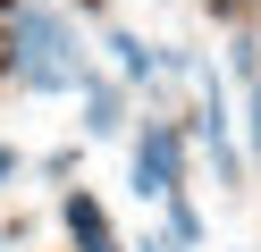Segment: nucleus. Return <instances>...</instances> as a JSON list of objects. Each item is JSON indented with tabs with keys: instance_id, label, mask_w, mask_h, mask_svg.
<instances>
[{
	"instance_id": "nucleus-4",
	"label": "nucleus",
	"mask_w": 261,
	"mask_h": 252,
	"mask_svg": "<svg viewBox=\"0 0 261 252\" xmlns=\"http://www.w3.org/2000/svg\"><path fill=\"white\" fill-rule=\"evenodd\" d=\"M85 126H93V134H118V126H126V109H118L110 84H85Z\"/></svg>"
},
{
	"instance_id": "nucleus-1",
	"label": "nucleus",
	"mask_w": 261,
	"mask_h": 252,
	"mask_svg": "<svg viewBox=\"0 0 261 252\" xmlns=\"http://www.w3.org/2000/svg\"><path fill=\"white\" fill-rule=\"evenodd\" d=\"M17 84H25V93H76V84H93L85 76V50H76V34H68V17L17 9Z\"/></svg>"
},
{
	"instance_id": "nucleus-7",
	"label": "nucleus",
	"mask_w": 261,
	"mask_h": 252,
	"mask_svg": "<svg viewBox=\"0 0 261 252\" xmlns=\"http://www.w3.org/2000/svg\"><path fill=\"white\" fill-rule=\"evenodd\" d=\"M9 177H17V151H9V143H0V185H9Z\"/></svg>"
},
{
	"instance_id": "nucleus-5",
	"label": "nucleus",
	"mask_w": 261,
	"mask_h": 252,
	"mask_svg": "<svg viewBox=\"0 0 261 252\" xmlns=\"http://www.w3.org/2000/svg\"><path fill=\"white\" fill-rule=\"evenodd\" d=\"M110 50H118V67H126V76H152V50H143L135 34H110Z\"/></svg>"
},
{
	"instance_id": "nucleus-2",
	"label": "nucleus",
	"mask_w": 261,
	"mask_h": 252,
	"mask_svg": "<svg viewBox=\"0 0 261 252\" xmlns=\"http://www.w3.org/2000/svg\"><path fill=\"white\" fill-rule=\"evenodd\" d=\"M177 185H186V151H177V134H169V126H143V143H135V193L160 202V193H177Z\"/></svg>"
},
{
	"instance_id": "nucleus-3",
	"label": "nucleus",
	"mask_w": 261,
	"mask_h": 252,
	"mask_svg": "<svg viewBox=\"0 0 261 252\" xmlns=\"http://www.w3.org/2000/svg\"><path fill=\"white\" fill-rule=\"evenodd\" d=\"M59 218H68V235H76V252H118V235H110V218H101V202L76 185L68 202H59Z\"/></svg>"
},
{
	"instance_id": "nucleus-6",
	"label": "nucleus",
	"mask_w": 261,
	"mask_h": 252,
	"mask_svg": "<svg viewBox=\"0 0 261 252\" xmlns=\"http://www.w3.org/2000/svg\"><path fill=\"white\" fill-rule=\"evenodd\" d=\"M244 118H253V151H261V76H253V101H244Z\"/></svg>"
},
{
	"instance_id": "nucleus-8",
	"label": "nucleus",
	"mask_w": 261,
	"mask_h": 252,
	"mask_svg": "<svg viewBox=\"0 0 261 252\" xmlns=\"http://www.w3.org/2000/svg\"><path fill=\"white\" fill-rule=\"evenodd\" d=\"M143 252H186V244H169V235H143Z\"/></svg>"
}]
</instances>
